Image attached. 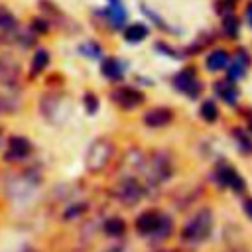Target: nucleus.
I'll return each instance as SVG.
<instances>
[{
	"instance_id": "nucleus-1",
	"label": "nucleus",
	"mask_w": 252,
	"mask_h": 252,
	"mask_svg": "<svg viewBox=\"0 0 252 252\" xmlns=\"http://www.w3.org/2000/svg\"><path fill=\"white\" fill-rule=\"evenodd\" d=\"M213 230V213L211 209H201L197 211L183 226L181 230V240L183 242H191V244H197V242H203L205 238H209Z\"/></svg>"
},
{
	"instance_id": "nucleus-2",
	"label": "nucleus",
	"mask_w": 252,
	"mask_h": 252,
	"mask_svg": "<svg viewBox=\"0 0 252 252\" xmlns=\"http://www.w3.org/2000/svg\"><path fill=\"white\" fill-rule=\"evenodd\" d=\"M112 154H114V144L108 138H96L89 146V150L85 154V167H87V171H91V173L102 171L108 165Z\"/></svg>"
},
{
	"instance_id": "nucleus-3",
	"label": "nucleus",
	"mask_w": 252,
	"mask_h": 252,
	"mask_svg": "<svg viewBox=\"0 0 252 252\" xmlns=\"http://www.w3.org/2000/svg\"><path fill=\"white\" fill-rule=\"evenodd\" d=\"M144 195V187L140 185V181L132 175H124V179L116 185L114 189V197L122 203V205H136Z\"/></svg>"
},
{
	"instance_id": "nucleus-4",
	"label": "nucleus",
	"mask_w": 252,
	"mask_h": 252,
	"mask_svg": "<svg viewBox=\"0 0 252 252\" xmlns=\"http://www.w3.org/2000/svg\"><path fill=\"white\" fill-rule=\"evenodd\" d=\"M148 175L152 181H165L171 175V158L167 152L158 150L152 152V158L148 161Z\"/></svg>"
},
{
	"instance_id": "nucleus-5",
	"label": "nucleus",
	"mask_w": 252,
	"mask_h": 252,
	"mask_svg": "<svg viewBox=\"0 0 252 252\" xmlns=\"http://www.w3.org/2000/svg\"><path fill=\"white\" fill-rule=\"evenodd\" d=\"M32 152H33V144L28 138H24V136H10L6 152H4V159L16 163V161H22V159L30 158Z\"/></svg>"
},
{
	"instance_id": "nucleus-6",
	"label": "nucleus",
	"mask_w": 252,
	"mask_h": 252,
	"mask_svg": "<svg viewBox=\"0 0 252 252\" xmlns=\"http://www.w3.org/2000/svg\"><path fill=\"white\" fill-rule=\"evenodd\" d=\"M112 100L122 108H134L144 100V94L130 89V87H120L112 93Z\"/></svg>"
},
{
	"instance_id": "nucleus-7",
	"label": "nucleus",
	"mask_w": 252,
	"mask_h": 252,
	"mask_svg": "<svg viewBox=\"0 0 252 252\" xmlns=\"http://www.w3.org/2000/svg\"><path fill=\"white\" fill-rule=\"evenodd\" d=\"M173 85H175L179 91L187 93L189 96H197V93H199V89H201L193 69H185V71L177 73L175 79H173Z\"/></svg>"
},
{
	"instance_id": "nucleus-8",
	"label": "nucleus",
	"mask_w": 252,
	"mask_h": 252,
	"mask_svg": "<svg viewBox=\"0 0 252 252\" xmlns=\"http://www.w3.org/2000/svg\"><path fill=\"white\" fill-rule=\"evenodd\" d=\"M20 79V67L10 57H0V83L4 87H14Z\"/></svg>"
},
{
	"instance_id": "nucleus-9",
	"label": "nucleus",
	"mask_w": 252,
	"mask_h": 252,
	"mask_svg": "<svg viewBox=\"0 0 252 252\" xmlns=\"http://www.w3.org/2000/svg\"><path fill=\"white\" fill-rule=\"evenodd\" d=\"M161 222V215L158 211H146L136 219V228L142 234H154Z\"/></svg>"
},
{
	"instance_id": "nucleus-10",
	"label": "nucleus",
	"mask_w": 252,
	"mask_h": 252,
	"mask_svg": "<svg viewBox=\"0 0 252 252\" xmlns=\"http://www.w3.org/2000/svg\"><path fill=\"white\" fill-rule=\"evenodd\" d=\"M219 181L222 183V185H228L230 189H234V191H244V181H242V177H240V173L236 171V169H232V167H228V165H219Z\"/></svg>"
},
{
	"instance_id": "nucleus-11",
	"label": "nucleus",
	"mask_w": 252,
	"mask_h": 252,
	"mask_svg": "<svg viewBox=\"0 0 252 252\" xmlns=\"http://www.w3.org/2000/svg\"><path fill=\"white\" fill-rule=\"evenodd\" d=\"M171 118H173V112L165 106H159V108H152L144 114V124H148L152 128H159V126L169 124Z\"/></svg>"
},
{
	"instance_id": "nucleus-12",
	"label": "nucleus",
	"mask_w": 252,
	"mask_h": 252,
	"mask_svg": "<svg viewBox=\"0 0 252 252\" xmlns=\"http://www.w3.org/2000/svg\"><path fill=\"white\" fill-rule=\"evenodd\" d=\"M61 104H63V98L59 94H47L41 98V112L47 120H55V114L61 112Z\"/></svg>"
},
{
	"instance_id": "nucleus-13",
	"label": "nucleus",
	"mask_w": 252,
	"mask_h": 252,
	"mask_svg": "<svg viewBox=\"0 0 252 252\" xmlns=\"http://www.w3.org/2000/svg\"><path fill=\"white\" fill-rule=\"evenodd\" d=\"M100 71H102V75H104L106 79H110V81H118V79L122 77V73H124V67H122V63H120L118 59L108 57V59L102 61Z\"/></svg>"
},
{
	"instance_id": "nucleus-14",
	"label": "nucleus",
	"mask_w": 252,
	"mask_h": 252,
	"mask_svg": "<svg viewBox=\"0 0 252 252\" xmlns=\"http://www.w3.org/2000/svg\"><path fill=\"white\" fill-rule=\"evenodd\" d=\"M226 63H228V55H226L224 49H217V51H213V53L207 57V67H209L211 71L224 69Z\"/></svg>"
},
{
	"instance_id": "nucleus-15",
	"label": "nucleus",
	"mask_w": 252,
	"mask_h": 252,
	"mask_svg": "<svg viewBox=\"0 0 252 252\" xmlns=\"http://www.w3.org/2000/svg\"><path fill=\"white\" fill-rule=\"evenodd\" d=\"M215 91H217L226 102H230V104L236 100V94H238V93H236V87H234L230 81H219V83L215 85Z\"/></svg>"
},
{
	"instance_id": "nucleus-16",
	"label": "nucleus",
	"mask_w": 252,
	"mask_h": 252,
	"mask_svg": "<svg viewBox=\"0 0 252 252\" xmlns=\"http://www.w3.org/2000/svg\"><path fill=\"white\" fill-rule=\"evenodd\" d=\"M47 63H49V53L45 49H37L32 57V75L41 73L47 67Z\"/></svg>"
},
{
	"instance_id": "nucleus-17",
	"label": "nucleus",
	"mask_w": 252,
	"mask_h": 252,
	"mask_svg": "<svg viewBox=\"0 0 252 252\" xmlns=\"http://www.w3.org/2000/svg\"><path fill=\"white\" fill-rule=\"evenodd\" d=\"M18 108V98L8 91H0V114H10Z\"/></svg>"
},
{
	"instance_id": "nucleus-18",
	"label": "nucleus",
	"mask_w": 252,
	"mask_h": 252,
	"mask_svg": "<svg viewBox=\"0 0 252 252\" xmlns=\"http://www.w3.org/2000/svg\"><path fill=\"white\" fill-rule=\"evenodd\" d=\"M146 35H148V28H146L144 24H132V26H128L126 32H124V37H126L128 41H142Z\"/></svg>"
},
{
	"instance_id": "nucleus-19",
	"label": "nucleus",
	"mask_w": 252,
	"mask_h": 252,
	"mask_svg": "<svg viewBox=\"0 0 252 252\" xmlns=\"http://www.w3.org/2000/svg\"><path fill=\"white\" fill-rule=\"evenodd\" d=\"M124 230H126V224L118 217H112L104 222V232L110 234V236H120V234H124Z\"/></svg>"
},
{
	"instance_id": "nucleus-20",
	"label": "nucleus",
	"mask_w": 252,
	"mask_h": 252,
	"mask_svg": "<svg viewBox=\"0 0 252 252\" xmlns=\"http://www.w3.org/2000/svg\"><path fill=\"white\" fill-rule=\"evenodd\" d=\"M108 18H110V22H112L114 26H120V24L126 20V10H124L118 2H112L110 8H108Z\"/></svg>"
},
{
	"instance_id": "nucleus-21",
	"label": "nucleus",
	"mask_w": 252,
	"mask_h": 252,
	"mask_svg": "<svg viewBox=\"0 0 252 252\" xmlns=\"http://www.w3.org/2000/svg\"><path fill=\"white\" fill-rule=\"evenodd\" d=\"M246 55L244 53H240V57H236L234 59V63L228 67V77L230 79H240L242 75H244V65H246Z\"/></svg>"
},
{
	"instance_id": "nucleus-22",
	"label": "nucleus",
	"mask_w": 252,
	"mask_h": 252,
	"mask_svg": "<svg viewBox=\"0 0 252 252\" xmlns=\"http://www.w3.org/2000/svg\"><path fill=\"white\" fill-rule=\"evenodd\" d=\"M16 26V18L6 8H0V30H12Z\"/></svg>"
},
{
	"instance_id": "nucleus-23",
	"label": "nucleus",
	"mask_w": 252,
	"mask_h": 252,
	"mask_svg": "<svg viewBox=\"0 0 252 252\" xmlns=\"http://www.w3.org/2000/svg\"><path fill=\"white\" fill-rule=\"evenodd\" d=\"M201 116H203L205 120L213 122V120L217 118V106H215V102L205 100V102H203V106H201Z\"/></svg>"
},
{
	"instance_id": "nucleus-24",
	"label": "nucleus",
	"mask_w": 252,
	"mask_h": 252,
	"mask_svg": "<svg viewBox=\"0 0 252 252\" xmlns=\"http://www.w3.org/2000/svg\"><path fill=\"white\" fill-rule=\"evenodd\" d=\"M222 28H224V33H226L228 37H234L236 32H238V22H236V18H234V16H226Z\"/></svg>"
},
{
	"instance_id": "nucleus-25",
	"label": "nucleus",
	"mask_w": 252,
	"mask_h": 252,
	"mask_svg": "<svg viewBox=\"0 0 252 252\" xmlns=\"http://www.w3.org/2000/svg\"><path fill=\"white\" fill-rule=\"evenodd\" d=\"M234 138L240 142V148H242V152H252V140L242 132V130H234Z\"/></svg>"
},
{
	"instance_id": "nucleus-26",
	"label": "nucleus",
	"mask_w": 252,
	"mask_h": 252,
	"mask_svg": "<svg viewBox=\"0 0 252 252\" xmlns=\"http://www.w3.org/2000/svg\"><path fill=\"white\" fill-rule=\"evenodd\" d=\"M83 102H85V108H87L89 114H94V112H96V108H98V98H96L93 93H87Z\"/></svg>"
},
{
	"instance_id": "nucleus-27",
	"label": "nucleus",
	"mask_w": 252,
	"mask_h": 252,
	"mask_svg": "<svg viewBox=\"0 0 252 252\" xmlns=\"http://www.w3.org/2000/svg\"><path fill=\"white\" fill-rule=\"evenodd\" d=\"M81 53H85V55H89V57H98V55H100V47L91 41V43L81 45Z\"/></svg>"
},
{
	"instance_id": "nucleus-28",
	"label": "nucleus",
	"mask_w": 252,
	"mask_h": 252,
	"mask_svg": "<svg viewBox=\"0 0 252 252\" xmlns=\"http://www.w3.org/2000/svg\"><path fill=\"white\" fill-rule=\"evenodd\" d=\"M73 211H67L65 213V219H73L75 215H81L83 211H85V205H75V207H71Z\"/></svg>"
},
{
	"instance_id": "nucleus-29",
	"label": "nucleus",
	"mask_w": 252,
	"mask_h": 252,
	"mask_svg": "<svg viewBox=\"0 0 252 252\" xmlns=\"http://www.w3.org/2000/svg\"><path fill=\"white\" fill-rule=\"evenodd\" d=\"M33 30H37V32H45V30H47V24H45V22L35 20V22H33Z\"/></svg>"
},
{
	"instance_id": "nucleus-30",
	"label": "nucleus",
	"mask_w": 252,
	"mask_h": 252,
	"mask_svg": "<svg viewBox=\"0 0 252 252\" xmlns=\"http://www.w3.org/2000/svg\"><path fill=\"white\" fill-rule=\"evenodd\" d=\"M244 211H246V215L252 219V199H246V201H244Z\"/></svg>"
},
{
	"instance_id": "nucleus-31",
	"label": "nucleus",
	"mask_w": 252,
	"mask_h": 252,
	"mask_svg": "<svg viewBox=\"0 0 252 252\" xmlns=\"http://www.w3.org/2000/svg\"><path fill=\"white\" fill-rule=\"evenodd\" d=\"M246 18H248V24L252 26V4L248 6V10H246Z\"/></svg>"
},
{
	"instance_id": "nucleus-32",
	"label": "nucleus",
	"mask_w": 252,
	"mask_h": 252,
	"mask_svg": "<svg viewBox=\"0 0 252 252\" xmlns=\"http://www.w3.org/2000/svg\"><path fill=\"white\" fill-rule=\"evenodd\" d=\"M22 252H37V250H35V248H24Z\"/></svg>"
},
{
	"instance_id": "nucleus-33",
	"label": "nucleus",
	"mask_w": 252,
	"mask_h": 252,
	"mask_svg": "<svg viewBox=\"0 0 252 252\" xmlns=\"http://www.w3.org/2000/svg\"><path fill=\"white\" fill-rule=\"evenodd\" d=\"M0 140H2V132H0Z\"/></svg>"
}]
</instances>
